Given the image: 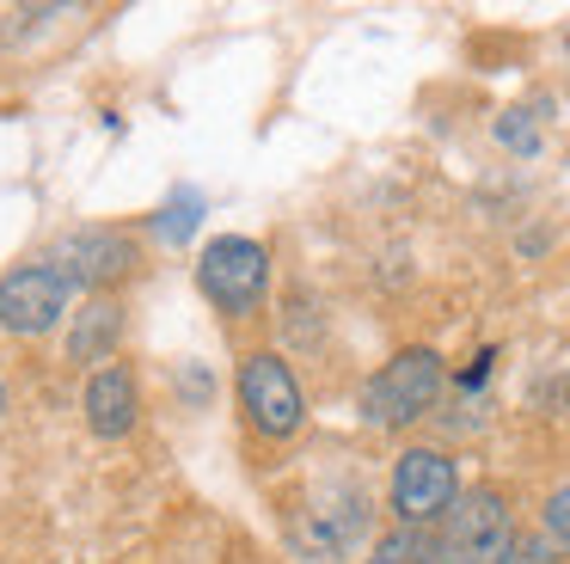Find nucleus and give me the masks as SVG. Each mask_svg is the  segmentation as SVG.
<instances>
[{
  "label": "nucleus",
  "instance_id": "ddd939ff",
  "mask_svg": "<svg viewBox=\"0 0 570 564\" xmlns=\"http://www.w3.org/2000/svg\"><path fill=\"white\" fill-rule=\"evenodd\" d=\"M497 142L515 147V154H533V147H540V129L528 123V110H509V117H497Z\"/></svg>",
  "mask_w": 570,
  "mask_h": 564
},
{
  "label": "nucleus",
  "instance_id": "9b49d317",
  "mask_svg": "<svg viewBox=\"0 0 570 564\" xmlns=\"http://www.w3.org/2000/svg\"><path fill=\"white\" fill-rule=\"evenodd\" d=\"M197 221H203V196L197 191H173L166 196V208H154V240H166V245H185L190 233H197Z\"/></svg>",
  "mask_w": 570,
  "mask_h": 564
},
{
  "label": "nucleus",
  "instance_id": "6e6552de",
  "mask_svg": "<svg viewBox=\"0 0 570 564\" xmlns=\"http://www.w3.org/2000/svg\"><path fill=\"white\" fill-rule=\"evenodd\" d=\"M68 313V282L50 264H19L0 276V325L19 338H38Z\"/></svg>",
  "mask_w": 570,
  "mask_h": 564
},
{
  "label": "nucleus",
  "instance_id": "423d86ee",
  "mask_svg": "<svg viewBox=\"0 0 570 564\" xmlns=\"http://www.w3.org/2000/svg\"><path fill=\"white\" fill-rule=\"evenodd\" d=\"M43 264L62 282H80V289H111L136 270V240L124 227H75L56 240V252Z\"/></svg>",
  "mask_w": 570,
  "mask_h": 564
},
{
  "label": "nucleus",
  "instance_id": "1a4fd4ad",
  "mask_svg": "<svg viewBox=\"0 0 570 564\" xmlns=\"http://www.w3.org/2000/svg\"><path fill=\"white\" fill-rule=\"evenodd\" d=\"M80 411H87L92 436H124V429L136 424V380H129V368L111 362V368H99V375H87Z\"/></svg>",
  "mask_w": 570,
  "mask_h": 564
},
{
  "label": "nucleus",
  "instance_id": "7ed1b4c3",
  "mask_svg": "<svg viewBox=\"0 0 570 564\" xmlns=\"http://www.w3.org/2000/svg\"><path fill=\"white\" fill-rule=\"evenodd\" d=\"M442 356L435 350H399L393 362L381 368V375H368V387H362V417H368L374 429H405L417 424L423 411L435 405V392H442Z\"/></svg>",
  "mask_w": 570,
  "mask_h": 564
},
{
  "label": "nucleus",
  "instance_id": "4468645a",
  "mask_svg": "<svg viewBox=\"0 0 570 564\" xmlns=\"http://www.w3.org/2000/svg\"><path fill=\"white\" fill-rule=\"evenodd\" d=\"M546 534H552V539H570V485L552 490V503H546Z\"/></svg>",
  "mask_w": 570,
  "mask_h": 564
},
{
  "label": "nucleus",
  "instance_id": "f03ea898",
  "mask_svg": "<svg viewBox=\"0 0 570 564\" xmlns=\"http://www.w3.org/2000/svg\"><path fill=\"white\" fill-rule=\"evenodd\" d=\"M362 534H368V490L350 485V478H344V485L313 490V497L295 509V522H288V546H295L307 564L344 558Z\"/></svg>",
  "mask_w": 570,
  "mask_h": 564
},
{
  "label": "nucleus",
  "instance_id": "9d476101",
  "mask_svg": "<svg viewBox=\"0 0 570 564\" xmlns=\"http://www.w3.org/2000/svg\"><path fill=\"white\" fill-rule=\"evenodd\" d=\"M117 338H124V307L117 301H87L75 313V331H68V356L75 362H105V356L117 350Z\"/></svg>",
  "mask_w": 570,
  "mask_h": 564
},
{
  "label": "nucleus",
  "instance_id": "dca6fc26",
  "mask_svg": "<svg viewBox=\"0 0 570 564\" xmlns=\"http://www.w3.org/2000/svg\"><path fill=\"white\" fill-rule=\"evenodd\" d=\"M0 417H7V387H0Z\"/></svg>",
  "mask_w": 570,
  "mask_h": 564
},
{
  "label": "nucleus",
  "instance_id": "39448f33",
  "mask_svg": "<svg viewBox=\"0 0 570 564\" xmlns=\"http://www.w3.org/2000/svg\"><path fill=\"white\" fill-rule=\"evenodd\" d=\"M197 282L222 313H252L271 282V252L258 240H239V233H222V240L203 245L197 257Z\"/></svg>",
  "mask_w": 570,
  "mask_h": 564
},
{
  "label": "nucleus",
  "instance_id": "0eeeda50",
  "mask_svg": "<svg viewBox=\"0 0 570 564\" xmlns=\"http://www.w3.org/2000/svg\"><path fill=\"white\" fill-rule=\"evenodd\" d=\"M460 497V478L454 460L442 448H405L393 466V509L405 527H423L435 515H448V503Z\"/></svg>",
  "mask_w": 570,
  "mask_h": 564
},
{
  "label": "nucleus",
  "instance_id": "f257e3e1",
  "mask_svg": "<svg viewBox=\"0 0 570 564\" xmlns=\"http://www.w3.org/2000/svg\"><path fill=\"white\" fill-rule=\"evenodd\" d=\"M435 564H515V515H509L503 490L479 485L448 503Z\"/></svg>",
  "mask_w": 570,
  "mask_h": 564
},
{
  "label": "nucleus",
  "instance_id": "2eb2a0df",
  "mask_svg": "<svg viewBox=\"0 0 570 564\" xmlns=\"http://www.w3.org/2000/svg\"><path fill=\"white\" fill-rule=\"evenodd\" d=\"M491 362H497V350H479V356H472V368H466V375H460V387H484V375H491Z\"/></svg>",
  "mask_w": 570,
  "mask_h": 564
},
{
  "label": "nucleus",
  "instance_id": "f8f14e48",
  "mask_svg": "<svg viewBox=\"0 0 570 564\" xmlns=\"http://www.w3.org/2000/svg\"><path fill=\"white\" fill-rule=\"evenodd\" d=\"M368 564H435V539L423 527H393V534L374 546Z\"/></svg>",
  "mask_w": 570,
  "mask_h": 564
},
{
  "label": "nucleus",
  "instance_id": "20e7f679",
  "mask_svg": "<svg viewBox=\"0 0 570 564\" xmlns=\"http://www.w3.org/2000/svg\"><path fill=\"white\" fill-rule=\"evenodd\" d=\"M239 405H246V424L258 429L264 441H288L301 424H307V399H301V380L283 356L258 350L239 362Z\"/></svg>",
  "mask_w": 570,
  "mask_h": 564
}]
</instances>
